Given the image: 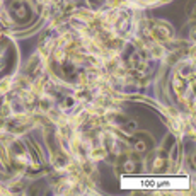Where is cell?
I'll return each mask as SVG.
<instances>
[{"instance_id": "1", "label": "cell", "mask_w": 196, "mask_h": 196, "mask_svg": "<svg viewBox=\"0 0 196 196\" xmlns=\"http://www.w3.org/2000/svg\"><path fill=\"white\" fill-rule=\"evenodd\" d=\"M9 87H10V82H9V80H2V82H0V94H2V92H5Z\"/></svg>"}, {"instance_id": "2", "label": "cell", "mask_w": 196, "mask_h": 196, "mask_svg": "<svg viewBox=\"0 0 196 196\" xmlns=\"http://www.w3.org/2000/svg\"><path fill=\"white\" fill-rule=\"evenodd\" d=\"M77 17H79V19H84V21H90V19H92V14H85V12H79V14H77Z\"/></svg>"}]
</instances>
